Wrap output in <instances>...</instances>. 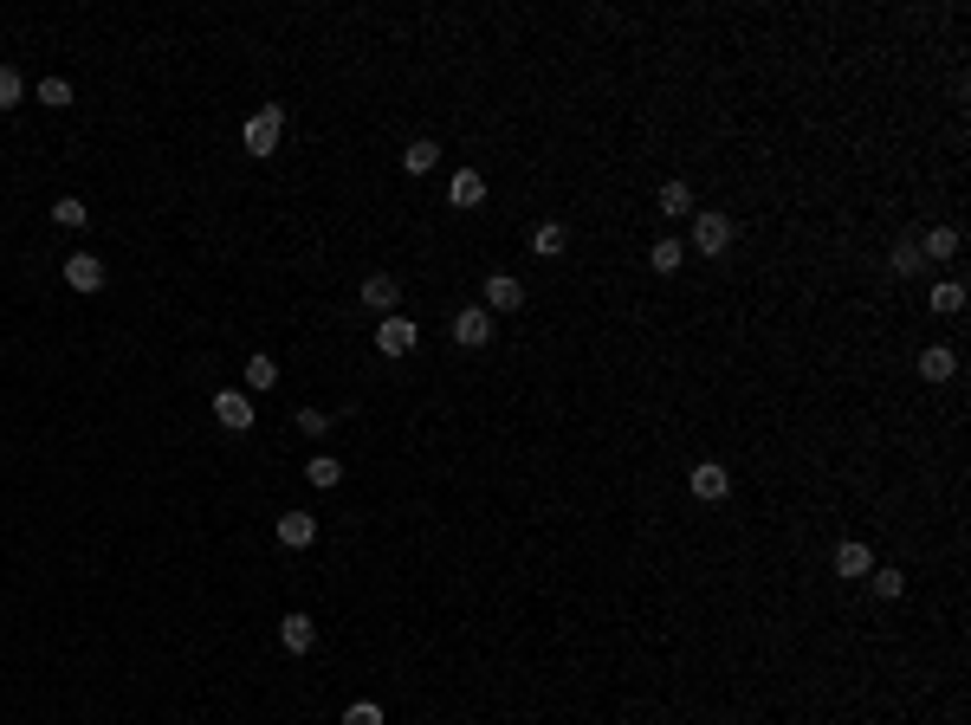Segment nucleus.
<instances>
[{"label":"nucleus","instance_id":"f257e3e1","mask_svg":"<svg viewBox=\"0 0 971 725\" xmlns=\"http://www.w3.org/2000/svg\"><path fill=\"white\" fill-rule=\"evenodd\" d=\"M279 136H285V104H259V111L246 117L240 143H246V156H272V149H279Z\"/></svg>","mask_w":971,"mask_h":725},{"label":"nucleus","instance_id":"f03ea898","mask_svg":"<svg viewBox=\"0 0 971 725\" xmlns=\"http://www.w3.org/2000/svg\"><path fill=\"white\" fill-rule=\"evenodd\" d=\"M732 234H738V227H732V214H719V208H700V214H693V253L719 259V253L732 246Z\"/></svg>","mask_w":971,"mask_h":725},{"label":"nucleus","instance_id":"7ed1b4c3","mask_svg":"<svg viewBox=\"0 0 971 725\" xmlns=\"http://www.w3.org/2000/svg\"><path fill=\"white\" fill-rule=\"evenodd\" d=\"M214 421H221L227 434H246V428H253V395H246V389H221V395H214Z\"/></svg>","mask_w":971,"mask_h":725},{"label":"nucleus","instance_id":"20e7f679","mask_svg":"<svg viewBox=\"0 0 971 725\" xmlns=\"http://www.w3.org/2000/svg\"><path fill=\"white\" fill-rule=\"evenodd\" d=\"M687 486H693V499H706V505H719L732 492V473L719 467V460H700V467L687 473Z\"/></svg>","mask_w":971,"mask_h":725},{"label":"nucleus","instance_id":"39448f33","mask_svg":"<svg viewBox=\"0 0 971 725\" xmlns=\"http://www.w3.org/2000/svg\"><path fill=\"white\" fill-rule=\"evenodd\" d=\"M454 344H467V350L492 344V311H486V305H467V311H454Z\"/></svg>","mask_w":971,"mask_h":725},{"label":"nucleus","instance_id":"423d86ee","mask_svg":"<svg viewBox=\"0 0 971 725\" xmlns=\"http://www.w3.org/2000/svg\"><path fill=\"white\" fill-rule=\"evenodd\" d=\"M279 641H285V654H311V648H318V622H311L305 609L279 615Z\"/></svg>","mask_w":971,"mask_h":725},{"label":"nucleus","instance_id":"0eeeda50","mask_svg":"<svg viewBox=\"0 0 971 725\" xmlns=\"http://www.w3.org/2000/svg\"><path fill=\"white\" fill-rule=\"evenodd\" d=\"M829 564H836V577L861 583V577H868V570H874V551H868V544H861V538H842V544H836V557H829Z\"/></svg>","mask_w":971,"mask_h":725},{"label":"nucleus","instance_id":"6e6552de","mask_svg":"<svg viewBox=\"0 0 971 725\" xmlns=\"http://www.w3.org/2000/svg\"><path fill=\"white\" fill-rule=\"evenodd\" d=\"M65 285H72V292H104V259L98 253H72L65 259Z\"/></svg>","mask_w":971,"mask_h":725},{"label":"nucleus","instance_id":"1a4fd4ad","mask_svg":"<svg viewBox=\"0 0 971 725\" xmlns=\"http://www.w3.org/2000/svg\"><path fill=\"white\" fill-rule=\"evenodd\" d=\"M415 318H382V331H376V350L382 357H408V350H415Z\"/></svg>","mask_w":971,"mask_h":725},{"label":"nucleus","instance_id":"9d476101","mask_svg":"<svg viewBox=\"0 0 971 725\" xmlns=\"http://www.w3.org/2000/svg\"><path fill=\"white\" fill-rule=\"evenodd\" d=\"M279 544L285 551H311V544H318V518L311 512H279Z\"/></svg>","mask_w":971,"mask_h":725},{"label":"nucleus","instance_id":"9b49d317","mask_svg":"<svg viewBox=\"0 0 971 725\" xmlns=\"http://www.w3.org/2000/svg\"><path fill=\"white\" fill-rule=\"evenodd\" d=\"M525 305V285L512 279V272H492L486 279V311H518Z\"/></svg>","mask_w":971,"mask_h":725},{"label":"nucleus","instance_id":"f8f14e48","mask_svg":"<svg viewBox=\"0 0 971 725\" xmlns=\"http://www.w3.org/2000/svg\"><path fill=\"white\" fill-rule=\"evenodd\" d=\"M952 369H959V350L952 344H926L920 350V376L926 382H952Z\"/></svg>","mask_w":971,"mask_h":725},{"label":"nucleus","instance_id":"ddd939ff","mask_svg":"<svg viewBox=\"0 0 971 725\" xmlns=\"http://www.w3.org/2000/svg\"><path fill=\"white\" fill-rule=\"evenodd\" d=\"M447 201H454V208H480V201H486V175L480 169H460L454 182H447Z\"/></svg>","mask_w":971,"mask_h":725},{"label":"nucleus","instance_id":"4468645a","mask_svg":"<svg viewBox=\"0 0 971 725\" xmlns=\"http://www.w3.org/2000/svg\"><path fill=\"white\" fill-rule=\"evenodd\" d=\"M395 298H402L395 272H369V279H363V305L369 311H395Z\"/></svg>","mask_w":971,"mask_h":725},{"label":"nucleus","instance_id":"2eb2a0df","mask_svg":"<svg viewBox=\"0 0 971 725\" xmlns=\"http://www.w3.org/2000/svg\"><path fill=\"white\" fill-rule=\"evenodd\" d=\"M564 246H570V227L564 221H538V227H531V253H538V259H557Z\"/></svg>","mask_w":971,"mask_h":725},{"label":"nucleus","instance_id":"dca6fc26","mask_svg":"<svg viewBox=\"0 0 971 725\" xmlns=\"http://www.w3.org/2000/svg\"><path fill=\"white\" fill-rule=\"evenodd\" d=\"M434 162H441V143H434V136H415V143L402 149V169H408V175H428Z\"/></svg>","mask_w":971,"mask_h":725},{"label":"nucleus","instance_id":"f3484780","mask_svg":"<svg viewBox=\"0 0 971 725\" xmlns=\"http://www.w3.org/2000/svg\"><path fill=\"white\" fill-rule=\"evenodd\" d=\"M868 583H874V596H881V603H900V596H907V570L874 564V570H868Z\"/></svg>","mask_w":971,"mask_h":725},{"label":"nucleus","instance_id":"a211bd4d","mask_svg":"<svg viewBox=\"0 0 971 725\" xmlns=\"http://www.w3.org/2000/svg\"><path fill=\"white\" fill-rule=\"evenodd\" d=\"M887 266H894L900 279H920V272H926V259H920V234H907V240H900V246H894V259H887Z\"/></svg>","mask_w":971,"mask_h":725},{"label":"nucleus","instance_id":"6ab92c4d","mask_svg":"<svg viewBox=\"0 0 971 725\" xmlns=\"http://www.w3.org/2000/svg\"><path fill=\"white\" fill-rule=\"evenodd\" d=\"M654 208L674 221V214H693V188L687 182H661V195H654Z\"/></svg>","mask_w":971,"mask_h":725},{"label":"nucleus","instance_id":"aec40b11","mask_svg":"<svg viewBox=\"0 0 971 725\" xmlns=\"http://www.w3.org/2000/svg\"><path fill=\"white\" fill-rule=\"evenodd\" d=\"M959 253V227H933V234H920V259H952Z\"/></svg>","mask_w":971,"mask_h":725},{"label":"nucleus","instance_id":"412c9836","mask_svg":"<svg viewBox=\"0 0 971 725\" xmlns=\"http://www.w3.org/2000/svg\"><path fill=\"white\" fill-rule=\"evenodd\" d=\"M305 480H311V486H337V480H344V460H337V454H311Z\"/></svg>","mask_w":971,"mask_h":725},{"label":"nucleus","instance_id":"4be33fe9","mask_svg":"<svg viewBox=\"0 0 971 725\" xmlns=\"http://www.w3.org/2000/svg\"><path fill=\"white\" fill-rule=\"evenodd\" d=\"M240 376H246V389H259V395H266L272 382H279V363H272V357H246V369H240Z\"/></svg>","mask_w":971,"mask_h":725},{"label":"nucleus","instance_id":"5701e85b","mask_svg":"<svg viewBox=\"0 0 971 725\" xmlns=\"http://www.w3.org/2000/svg\"><path fill=\"white\" fill-rule=\"evenodd\" d=\"M52 221H59V227H85V221H91V208H85L78 195H59V201H52Z\"/></svg>","mask_w":971,"mask_h":725},{"label":"nucleus","instance_id":"b1692460","mask_svg":"<svg viewBox=\"0 0 971 725\" xmlns=\"http://www.w3.org/2000/svg\"><path fill=\"white\" fill-rule=\"evenodd\" d=\"M680 259H687V246H680V240H654V246H648V266H654V272H674Z\"/></svg>","mask_w":971,"mask_h":725},{"label":"nucleus","instance_id":"393cba45","mask_svg":"<svg viewBox=\"0 0 971 725\" xmlns=\"http://www.w3.org/2000/svg\"><path fill=\"white\" fill-rule=\"evenodd\" d=\"M933 311H946V318H952V311H965V285H959V279L933 285Z\"/></svg>","mask_w":971,"mask_h":725},{"label":"nucleus","instance_id":"a878e982","mask_svg":"<svg viewBox=\"0 0 971 725\" xmlns=\"http://www.w3.org/2000/svg\"><path fill=\"white\" fill-rule=\"evenodd\" d=\"M39 104L65 111V104H72V78H39Z\"/></svg>","mask_w":971,"mask_h":725},{"label":"nucleus","instance_id":"bb28decb","mask_svg":"<svg viewBox=\"0 0 971 725\" xmlns=\"http://www.w3.org/2000/svg\"><path fill=\"white\" fill-rule=\"evenodd\" d=\"M20 98H26V78L13 72V65H0V111H13Z\"/></svg>","mask_w":971,"mask_h":725},{"label":"nucleus","instance_id":"cd10ccee","mask_svg":"<svg viewBox=\"0 0 971 725\" xmlns=\"http://www.w3.org/2000/svg\"><path fill=\"white\" fill-rule=\"evenodd\" d=\"M292 421H298V434H305V441H318V434L331 428V415H324V408H298Z\"/></svg>","mask_w":971,"mask_h":725},{"label":"nucleus","instance_id":"c85d7f7f","mask_svg":"<svg viewBox=\"0 0 971 725\" xmlns=\"http://www.w3.org/2000/svg\"><path fill=\"white\" fill-rule=\"evenodd\" d=\"M344 725H382V706L376 700H350L344 706Z\"/></svg>","mask_w":971,"mask_h":725}]
</instances>
